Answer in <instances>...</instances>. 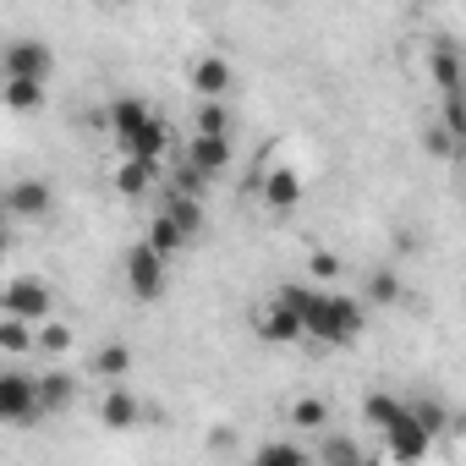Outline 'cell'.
<instances>
[{
	"mask_svg": "<svg viewBox=\"0 0 466 466\" xmlns=\"http://www.w3.org/2000/svg\"><path fill=\"white\" fill-rule=\"evenodd\" d=\"M291 422H297V428H329V406H324L319 395H302V400L291 406Z\"/></svg>",
	"mask_w": 466,
	"mask_h": 466,
	"instance_id": "25",
	"label": "cell"
},
{
	"mask_svg": "<svg viewBox=\"0 0 466 466\" xmlns=\"http://www.w3.org/2000/svg\"><path fill=\"white\" fill-rule=\"evenodd\" d=\"M165 269H170V258H165L154 242H137V248L127 253V291H132L137 302H159V297H165Z\"/></svg>",
	"mask_w": 466,
	"mask_h": 466,
	"instance_id": "3",
	"label": "cell"
},
{
	"mask_svg": "<svg viewBox=\"0 0 466 466\" xmlns=\"http://www.w3.org/2000/svg\"><path fill=\"white\" fill-rule=\"evenodd\" d=\"M154 170H159V165H148V159H132V154H127V159L116 165V192H121V198H143V192H148V181H154Z\"/></svg>",
	"mask_w": 466,
	"mask_h": 466,
	"instance_id": "17",
	"label": "cell"
},
{
	"mask_svg": "<svg viewBox=\"0 0 466 466\" xmlns=\"http://www.w3.org/2000/svg\"><path fill=\"white\" fill-rule=\"evenodd\" d=\"M187 165L214 181V176L230 165V132H198V137L187 143Z\"/></svg>",
	"mask_w": 466,
	"mask_h": 466,
	"instance_id": "9",
	"label": "cell"
},
{
	"mask_svg": "<svg viewBox=\"0 0 466 466\" xmlns=\"http://www.w3.org/2000/svg\"><path fill=\"white\" fill-rule=\"evenodd\" d=\"M428 77H433L439 94H461L466 66H461V50H455L450 39H433V45H428Z\"/></svg>",
	"mask_w": 466,
	"mask_h": 466,
	"instance_id": "10",
	"label": "cell"
},
{
	"mask_svg": "<svg viewBox=\"0 0 466 466\" xmlns=\"http://www.w3.org/2000/svg\"><path fill=\"white\" fill-rule=\"evenodd\" d=\"M280 302H291L308 324L313 340L324 346H357L362 340V324H368V308L346 291H324V286H302V280H286L280 286Z\"/></svg>",
	"mask_w": 466,
	"mask_h": 466,
	"instance_id": "1",
	"label": "cell"
},
{
	"mask_svg": "<svg viewBox=\"0 0 466 466\" xmlns=\"http://www.w3.org/2000/svg\"><path fill=\"white\" fill-rule=\"evenodd\" d=\"M428 444H433V433L422 428L417 406H411L400 422H390V428H384V450H390L395 461H422V455H428Z\"/></svg>",
	"mask_w": 466,
	"mask_h": 466,
	"instance_id": "6",
	"label": "cell"
},
{
	"mask_svg": "<svg viewBox=\"0 0 466 466\" xmlns=\"http://www.w3.org/2000/svg\"><path fill=\"white\" fill-rule=\"evenodd\" d=\"M121 154H132V159H148V165H165V154H170V127H165V116H154L132 143H121Z\"/></svg>",
	"mask_w": 466,
	"mask_h": 466,
	"instance_id": "13",
	"label": "cell"
},
{
	"mask_svg": "<svg viewBox=\"0 0 466 466\" xmlns=\"http://www.w3.org/2000/svg\"><path fill=\"white\" fill-rule=\"evenodd\" d=\"M110 6H127V0H110Z\"/></svg>",
	"mask_w": 466,
	"mask_h": 466,
	"instance_id": "33",
	"label": "cell"
},
{
	"mask_svg": "<svg viewBox=\"0 0 466 466\" xmlns=\"http://www.w3.org/2000/svg\"><path fill=\"white\" fill-rule=\"evenodd\" d=\"M165 214H170V219L187 230V237H198V225H203V208H198V198H192V192H176V187H170V198H165Z\"/></svg>",
	"mask_w": 466,
	"mask_h": 466,
	"instance_id": "21",
	"label": "cell"
},
{
	"mask_svg": "<svg viewBox=\"0 0 466 466\" xmlns=\"http://www.w3.org/2000/svg\"><path fill=\"white\" fill-rule=\"evenodd\" d=\"M88 373H94V379H127V373H132V346H105V351H94Z\"/></svg>",
	"mask_w": 466,
	"mask_h": 466,
	"instance_id": "20",
	"label": "cell"
},
{
	"mask_svg": "<svg viewBox=\"0 0 466 466\" xmlns=\"http://www.w3.org/2000/svg\"><path fill=\"white\" fill-rule=\"evenodd\" d=\"M99 417H105V428H132V422L143 417V406H137V395L116 379V384H110V395H105V406H99Z\"/></svg>",
	"mask_w": 466,
	"mask_h": 466,
	"instance_id": "14",
	"label": "cell"
},
{
	"mask_svg": "<svg viewBox=\"0 0 466 466\" xmlns=\"http://www.w3.org/2000/svg\"><path fill=\"white\" fill-rule=\"evenodd\" d=\"M50 203H56V187H50V181H39V176H28V181H12V187H6V214H12V219H45V214H50Z\"/></svg>",
	"mask_w": 466,
	"mask_h": 466,
	"instance_id": "7",
	"label": "cell"
},
{
	"mask_svg": "<svg viewBox=\"0 0 466 466\" xmlns=\"http://www.w3.org/2000/svg\"><path fill=\"white\" fill-rule=\"evenodd\" d=\"M28 324H34V319H23V313H6V319H0V346H6V351H28V346H34Z\"/></svg>",
	"mask_w": 466,
	"mask_h": 466,
	"instance_id": "24",
	"label": "cell"
},
{
	"mask_svg": "<svg viewBox=\"0 0 466 466\" xmlns=\"http://www.w3.org/2000/svg\"><path fill=\"white\" fill-rule=\"evenodd\" d=\"M406 411H411V406H406V400H395V395H384V390H373V395L362 400V417H368V422H373L379 433H384L390 422H400Z\"/></svg>",
	"mask_w": 466,
	"mask_h": 466,
	"instance_id": "18",
	"label": "cell"
},
{
	"mask_svg": "<svg viewBox=\"0 0 466 466\" xmlns=\"http://www.w3.org/2000/svg\"><path fill=\"white\" fill-rule=\"evenodd\" d=\"M444 105H439V121L455 132V143H466V88L461 94H439Z\"/></svg>",
	"mask_w": 466,
	"mask_h": 466,
	"instance_id": "23",
	"label": "cell"
},
{
	"mask_svg": "<svg viewBox=\"0 0 466 466\" xmlns=\"http://www.w3.org/2000/svg\"><path fill=\"white\" fill-rule=\"evenodd\" d=\"M6 313H23V319L45 324V319L56 313V286H50V280H34V275L12 280V286H6Z\"/></svg>",
	"mask_w": 466,
	"mask_h": 466,
	"instance_id": "5",
	"label": "cell"
},
{
	"mask_svg": "<svg viewBox=\"0 0 466 466\" xmlns=\"http://www.w3.org/2000/svg\"><path fill=\"white\" fill-rule=\"evenodd\" d=\"M302 203V176L291 170V165H275L269 176H264V208H275V214H291Z\"/></svg>",
	"mask_w": 466,
	"mask_h": 466,
	"instance_id": "11",
	"label": "cell"
},
{
	"mask_svg": "<svg viewBox=\"0 0 466 466\" xmlns=\"http://www.w3.org/2000/svg\"><path fill=\"white\" fill-rule=\"evenodd\" d=\"M148 242H154V248H159L165 258H176V253H181V248H187L192 237H187V230H181V225H176V219H170V214L159 208V219L148 225Z\"/></svg>",
	"mask_w": 466,
	"mask_h": 466,
	"instance_id": "19",
	"label": "cell"
},
{
	"mask_svg": "<svg viewBox=\"0 0 466 466\" xmlns=\"http://www.w3.org/2000/svg\"><path fill=\"white\" fill-rule=\"evenodd\" d=\"M148 121H154V105H148V99H116V105H110V132H116V143H132Z\"/></svg>",
	"mask_w": 466,
	"mask_h": 466,
	"instance_id": "12",
	"label": "cell"
},
{
	"mask_svg": "<svg viewBox=\"0 0 466 466\" xmlns=\"http://www.w3.org/2000/svg\"><path fill=\"white\" fill-rule=\"evenodd\" d=\"M39 346H45V351H66V346H72V329L56 324V319H45V324H39Z\"/></svg>",
	"mask_w": 466,
	"mask_h": 466,
	"instance_id": "29",
	"label": "cell"
},
{
	"mask_svg": "<svg viewBox=\"0 0 466 466\" xmlns=\"http://www.w3.org/2000/svg\"><path fill=\"white\" fill-rule=\"evenodd\" d=\"M72 400H77V379H72L66 368H56V373L39 379V406H45V411H66Z\"/></svg>",
	"mask_w": 466,
	"mask_h": 466,
	"instance_id": "16",
	"label": "cell"
},
{
	"mask_svg": "<svg viewBox=\"0 0 466 466\" xmlns=\"http://www.w3.org/2000/svg\"><path fill=\"white\" fill-rule=\"evenodd\" d=\"M192 88H198L203 99H225V88H230V66H225L219 56H203V61L192 66Z\"/></svg>",
	"mask_w": 466,
	"mask_h": 466,
	"instance_id": "15",
	"label": "cell"
},
{
	"mask_svg": "<svg viewBox=\"0 0 466 466\" xmlns=\"http://www.w3.org/2000/svg\"><path fill=\"white\" fill-rule=\"evenodd\" d=\"M198 132H230L225 99H203V105H198Z\"/></svg>",
	"mask_w": 466,
	"mask_h": 466,
	"instance_id": "26",
	"label": "cell"
},
{
	"mask_svg": "<svg viewBox=\"0 0 466 466\" xmlns=\"http://www.w3.org/2000/svg\"><path fill=\"white\" fill-rule=\"evenodd\" d=\"M6 77H34V83H50V72H56V50L45 45V39H12L6 45Z\"/></svg>",
	"mask_w": 466,
	"mask_h": 466,
	"instance_id": "4",
	"label": "cell"
},
{
	"mask_svg": "<svg viewBox=\"0 0 466 466\" xmlns=\"http://www.w3.org/2000/svg\"><path fill=\"white\" fill-rule=\"evenodd\" d=\"M45 406H39V379L12 368V373H0V422H12V428H28L39 422Z\"/></svg>",
	"mask_w": 466,
	"mask_h": 466,
	"instance_id": "2",
	"label": "cell"
},
{
	"mask_svg": "<svg viewBox=\"0 0 466 466\" xmlns=\"http://www.w3.org/2000/svg\"><path fill=\"white\" fill-rule=\"evenodd\" d=\"M411 406H417V417H422V428H428V433H439V428H444V406H439V400H411Z\"/></svg>",
	"mask_w": 466,
	"mask_h": 466,
	"instance_id": "32",
	"label": "cell"
},
{
	"mask_svg": "<svg viewBox=\"0 0 466 466\" xmlns=\"http://www.w3.org/2000/svg\"><path fill=\"white\" fill-rule=\"evenodd\" d=\"M258 461H264V466H302L308 450H302V444H258Z\"/></svg>",
	"mask_w": 466,
	"mask_h": 466,
	"instance_id": "27",
	"label": "cell"
},
{
	"mask_svg": "<svg viewBox=\"0 0 466 466\" xmlns=\"http://www.w3.org/2000/svg\"><path fill=\"white\" fill-rule=\"evenodd\" d=\"M319 461H362V450H357V439H324Z\"/></svg>",
	"mask_w": 466,
	"mask_h": 466,
	"instance_id": "30",
	"label": "cell"
},
{
	"mask_svg": "<svg viewBox=\"0 0 466 466\" xmlns=\"http://www.w3.org/2000/svg\"><path fill=\"white\" fill-rule=\"evenodd\" d=\"M395 297H400V280H395V275H384V269H379V275H373V280H368V302H379V308H390V302H395Z\"/></svg>",
	"mask_w": 466,
	"mask_h": 466,
	"instance_id": "28",
	"label": "cell"
},
{
	"mask_svg": "<svg viewBox=\"0 0 466 466\" xmlns=\"http://www.w3.org/2000/svg\"><path fill=\"white\" fill-rule=\"evenodd\" d=\"M6 105H12V110H39V105H45V83H34V77H6Z\"/></svg>",
	"mask_w": 466,
	"mask_h": 466,
	"instance_id": "22",
	"label": "cell"
},
{
	"mask_svg": "<svg viewBox=\"0 0 466 466\" xmlns=\"http://www.w3.org/2000/svg\"><path fill=\"white\" fill-rule=\"evenodd\" d=\"M422 143H428L433 154H450V148H455V132H450V127L439 121V127H428V132H422Z\"/></svg>",
	"mask_w": 466,
	"mask_h": 466,
	"instance_id": "31",
	"label": "cell"
},
{
	"mask_svg": "<svg viewBox=\"0 0 466 466\" xmlns=\"http://www.w3.org/2000/svg\"><path fill=\"white\" fill-rule=\"evenodd\" d=\"M302 335H308V324H302V313H297L291 302L275 297V308L258 313V340H264V346H291V340H302Z\"/></svg>",
	"mask_w": 466,
	"mask_h": 466,
	"instance_id": "8",
	"label": "cell"
}]
</instances>
